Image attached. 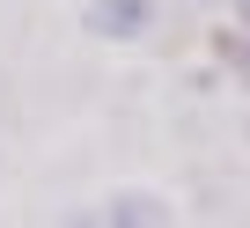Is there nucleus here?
I'll return each instance as SVG.
<instances>
[{
  "label": "nucleus",
  "instance_id": "1",
  "mask_svg": "<svg viewBox=\"0 0 250 228\" xmlns=\"http://www.w3.org/2000/svg\"><path fill=\"white\" fill-rule=\"evenodd\" d=\"M81 30L103 37V44H140L155 30V0H88V8H81Z\"/></svg>",
  "mask_w": 250,
  "mask_h": 228
},
{
  "label": "nucleus",
  "instance_id": "2",
  "mask_svg": "<svg viewBox=\"0 0 250 228\" xmlns=\"http://www.w3.org/2000/svg\"><path fill=\"white\" fill-rule=\"evenodd\" d=\"M103 221L110 228H169V199H155V191H110Z\"/></svg>",
  "mask_w": 250,
  "mask_h": 228
},
{
  "label": "nucleus",
  "instance_id": "3",
  "mask_svg": "<svg viewBox=\"0 0 250 228\" xmlns=\"http://www.w3.org/2000/svg\"><path fill=\"white\" fill-rule=\"evenodd\" d=\"M213 52H221V66H228V74H243V81H250V30H221V37H213Z\"/></svg>",
  "mask_w": 250,
  "mask_h": 228
},
{
  "label": "nucleus",
  "instance_id": "4",
  "mask_svg": "<svg viewBox=\"0 0 250 228\" xmlns=\"http://www.w3.org/2000/svg\"><path fill=\"white\" fill-rule=\"evenodd\" d=\"M235 30H250V0H235Z\"/></svg>",
  "mask_w": 250,
  "mask_h": 228
}]
</instances>
